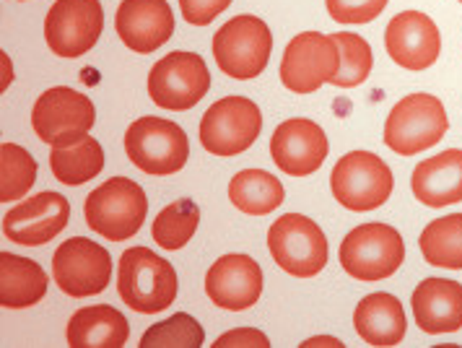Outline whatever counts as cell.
<instances>
[{
    "label": "cell",
    "mask_w": 462,
    "mask_h": 348,
    "mask_svg": "<svg viewBox=\"0 0 462 348\" xmlns=\"http://www.w3.org/2000/svg\"><path fill=\"white\" fill-rule=\"evenodd\" d=\"M177 273L169 260L148 247H130L117 266V291L127 307L138 315H156L177 299Z\"/></svg>",
    "instance_id": "1"
},
{
    "label": "cell",
    "mask_w": 462,
    "mask_h": 348,
    "mask_svg": "<svg viewBox=\"0 0 462 348\" xmlns=\"http://www.w3.org/2000/svg\"><path fill=\"white\" fill-rule=\"evenodd\" d=\"M148 198L143 187L127 177H112L86 198L84 216L99 237L109 242H125L143 226Z\"/></svg>",
    "instance_id": "2"
},
{
    "label": "cell",
    "mask_w": 462,
    "mask_h": 348,
    "mask_svg": "<svg viewBox=\"0 0 462 348\" xmlns=\"http://www.w3.org/2000/svg\"><path fill=\"white\" fill-rule=\"evenodd\" d=\"M273 52V34L268 24L257 16L242 14L226 21L213 37L216 65L236 81L257 79Z\"/></svg>",
    "instance_id": "3"
},
{
    "label": "cell",
    "mask_w": 462,
    "mask_h": 348,
    "mask_svg": "<svg viewBox=\"0 0 462 348\" xmlns=\"http://www.w3.org/2000/svg\"><path fill=\"white\" fill-rule=\"evenodd\" d=\"M447 130L449 118L444 104L431 94H411L393 107L384 123V144L400 156H416L439 144Z\"/></svg>",
    "instance_id": "4"
},
{
    "label": "cell",
    "mask_w": 462,
    "mask_h": 348,
    "mask_svg": "<svg viewBox=\"0 0 462 348\" xmlns=\"http://www.w3.org/2000/svg\"><path fill=\"white\" fill-rule=\"evenodd\" d=\"M405 260V242L398 229L364 224L351 229L340 242V268L356 281L390 278Z\"/></svg>",
    "instance_id": "5"
},
{
    "label": "cell",
    "mask_w": 462,
    "mask_h": 348,
    "mask_svg": "<svg viewBox=\"0 0 462 348\" xmlns=\"http://www.w3.org/2000/svg\"><path fill=\"white\" fill-rule=\"evenodd\" d=\"M125 154L146 174H174L189 159V141L185 130L164 118H141L127 127Z\"/></svg>",
    "instance_id": "6"
},
{
    "label": "cell",
    "mask_w": 462,
    "mask_h": 348,
    "mask_svg": "<svg viewBox=\"0 0 462 348\" xmlns=\"http://www.w3.org/2000/svg\"><path fill=\"white\" fill-rule=\"evenodd\" d=\"M268 249L275 266L296 278H315L328 266V237L301 213H286L268 229Z\"/></svg>",
    "instance_id": "7"
},
{
    "label": "cell",
    "mask_w": 462,
    "mask_h": 348,
    "mask_svg": "<svg viewBox=\"0 0 462 348\" xmlns=\"http://www.w3.org/2000/svg\"><path fill=\"white\" fill-rule=\"evenodd\" d=\"M393 169L372 151H351L337 159L330 174L333 195L348 211H374L393 195Z\"/></svg>",
    "instance_id": "8"
},
{
    "label": "cell",
    "mask_w": 462,
    "mask_h": 348,
    "mask_svg": "<svg viewBox=\"0 0 462 348\" xmlns=\"http://www.w3.org/2000/svg\"><path fill=\"white\" fill-rule=\"evenodd\" d=\"M97 123V109L91 99L68 86L44 91L32 109V127L40 141L50 146H68L84 141Z\"/></svg>",
    "instance_id": "9"
},
{
    "label": "cell",
    "mask_w": 462,
    "mask_h": 348,
    "mask_svg": "<svg viewBox=\"0 0 462 348\" xmlns=\"http://www.w3.org/2000/svg\"><path fill=\"white\" fill-rule=\"evenodd\" d=\"M210 89V71L195 52H169L148 73V97L153 104L185 112L200 102Z\"/></svg>",
    "instance_id": "10"
},
{
    "label": "cell",
    "mask_w": 462,
    "mask_h": 348,
    "mask_svg": "<svg viewBox=\"0 0 462 348\" xmlns=\"http://www.w3.org/2000/svg\"><path fill=\"white\" fill-rule=\"evenodd\" d=\"M263 130L260 107L247 97H224L200 120V144L216 156H236L257 141Z\"/></svg>",
    "instance_id": "11"
},
{
    "label": "cell",
    "mask_w": 462,
    "mask_h": 348,
    "mask_svg": "<svg viewBox=\"0 0 462 348\" xmlns=\"http://www.w3.org/2000/svg\"><path fill=\"white\" fill-rule=\"evenodd\" d=\"M340 50L333 34L301 32L289 42L281 61V83L294 94H312L336 79Z\"/></svg>",
    "instance_id": "12"
},
{
    "label": "cell",
    "mask_w": 462,
    "mask_h": 348,
    "mask_svg": "<svg viewBox=\"0 0 462 348\" xmlns=\"http://www.w3.org/2000/svg\"><path fill=\"white\" fill-rule=\"evenodd\" d=\"M105 29L99 0H55L44 19V40L58 58L86 55Z\"/></svg>",
    "instance_id": "13"
},
{
    "label": "cell",
    "mask_w": 462,
    "mask_h": 348,
    "mask_svg": "<svg viewBox=\"0 0 462 348\" xmlns=\"http://www.w3.org/2000/svg\"><path fill=\"white\" fill-rule=\"evenodd\" d=\"M52 278L60 291L76 299L102 294L112 281V258L86 237L65 240L52 255Z\"/></svg>",
    "instance_id": "14"
},
{
    "label": "cell",
    "mask_w": 462,
    "mask_h": 348,
    "mask_svg": "<svg viewBox=\"0 0 462 348\" xmlns=\"http://www.w3.org/2000/svg\"><path fill=\"white\" fill-rule=\"evenodd\" d=\"M70 219V205L60 193H37L29 201L8 208L3 216V234L23 247L47 245L55 240Z\"/></svg>",
    "instance_id": "15"
},
{
    "label": "cell",
    "mask_w": 462,
    "mask_h": 348,
    "mask_svg": "<svg viewBox=\"0 0 462 348\" xmlns=\"http://www.w3.org/2000/svg\"><path fill=\"white\" fill-rule=\"evenodd\" d=\"M328 136L325 130L307 118H291L275 127L271 138V156L281 172L291 177L315 174L328 159Z\"/></svg>",
    "instance_id": "16"
},
{
    "label": "cell",
    "mask_w": 462,
    "mask_h": 348,
    "mask_svg": "<svg viewBox=\"0 0 462 348\" xmlns=\"http://www.w3.org/2000/svg\"><path fill=\"white\" fill-rule=\"evenodd\" d=\"M206 294L221 309L245 312L257 305L263 294V268L257 260L242 252L218 258L206 276Z\"/></svg>",
    "instance_id": "17"
},
{
    "label": "cell",
    "mask_w": 462,
    "mask_h": 348,
    "mask_svg": "<svg viewBox=\"0 0 462 348\" xmlns=\"http://www.w3.org/2000/svg\"><path fill=\"white\" fill-rule=\"evenodd\" d=\"M387 55L408 71H426L439 61V26L420 11H402L384 29Z\"/></svg>",
    "instance_id": "18"
},
{
    "label": "cell",
    "mask_w": 462,
    "mask_h": 348,
    "mask_svg": "<svg viewBox=\"0 0 462 348\" xmlns=\"http://www.w3.org/2000/svg\"><path fill=\"white\" fill-rule=\"evenodd\" d=\"M117 37L133 52L148 55L174 34V14L167 0H123L115 16Z\"/></svg>",
    "instance_id": "19"
},
{
    "label": "cell",
    "mask_w": 462,
    "mask_h": 348,
    "mask_svg": "<svg viewBox=\"0 0 462 348\" xmlns=\"http://www.w3.org/2000/svg\"><path fill=\"white\" fill-rule=\"evenodd\" d=\"M416 325L429 335L457 333L462 328V284L449 278H426L413 291Z\"/></svg>",
    "instance_id": "20"
},
{
    "label": "cell",
    "mask_w": 462,
    "mask_h": 348,
    "mask_svg": "<svg viewBox=\"0 0 462 348\" xmlns=\"http://www.w3.org/2000/svg\"><path fill=\"white\" fill-rule=\"evenodd\" d=\"M411 187L416 201L426 208L462 203V151L449 148L413 169Z\"/></svg>",
    "instance_id": "21"
},
{
    "label": "cell",
    "mask_w": 462,
    "mask_h": 348,
    "mask_svg": "<svg viewBox=\"0 0 462 348\" xmlns=\"http://www.w3.org/2000/svg\"><path fill=\"white\" fill-rule=\"evenodd\" d=\"M354 325L369 346H398L405 338L408 320H405V309L398 296L387 291H377L358 302L354 312Z\"/></svg>",
    "instance_id": "22"
},
{
    "label": "cell",
    "mask_w": 462,
    "mask_h": 348,
    "mask_svg": "<svg viewBox=\"0 0 462 348\" xmlns=\"http://www.w3.org/2000/svg\"><path fill=\"white\" fill-rule=\"evenodd\" d=\"M127 335L125 315L112 305L79 309L68 323V346L73 348H123Z\"/></svg>",
    "instance_id": "23"
},
{
    "label": "cell",
    "mask_w": 462,
    "mask_h": 348,
    "mask_svg": "<svg viewBox=\"0 0 462 348\" xmlns=\"http://www.w3.org/2000/svg\"><path fill=\"white\" fill-rule=\"evenodd\" d=\"M47 273L40 263L0 252V305L5 309H23L42 302L47 294Z\"/></svg>",
    "instance_id": "24"
},
{
    "label": "cell",
    "mask_w": 462,
    "mask_h": 348,
    "mask_svg": "<svg viewBox=\"0 0 462 348\" xmlns=\"http://www.w3.org/2000/svg\"><path fill=\"white\" fill-rule=\"evenodd\" d=\"M283 184L265 169H245L229 183V201L247 216L273 213L283 203Z\"/></svg>",
    "instance_id": "25"
},
{
    "label": "cell",
    "mask_w": 462,
    "mask_h": 348,
    "mask_svg": "<svg viewBox=\"0 0 462 348\" xmlns=\"http://www.w3.org/2000/svg\"><path fill=\"white\" fill-rule=\"evenodd\" d=\"M50 169L55 180L63 184H84L94 180L105 169V148L99 141L88 138L68 146H52L50 151Z\"/></svg>",
    "instance_id": "26"
},
{
    "label": "cell",
    "mask_w": 462,
    "mask_h": 348,
    "mask_svg": "<svg viewBox=\"0 0 462 348\" xmlns=\"http://www.w3.org/2000/svg\"><path fill=\"white\" fill-rule=\"evenodd\" d=\"M420 255L429 266L462 270V213H449L423 229Z\"/></svg>",
    "instance_id": "27"
},
{
    "label": "cell",
    "mask_w": 462,
    "mask_h": 348,
    "mask_svg": "<svg viewBox=\"0 0 462 348\" xmlns=\"http://www.w3.org/2000/svg\"><path fill=\"white\" fill-rule=\"evenodd\" d=\"M198 224H200V208L195 205V201L182 198L159 211V216L151 226V237L162 249L174 252V249H182L195 237Z\"/></svg>",
    "instance_id": "28"
},
{
    "label": "cell",
    "mask_w": 462,
    "mask_h": 348,
    "mask_svg": "<svg viewBox=\"0 0 462 348\" xmlns=\"http://www.w3.org/2000/svg\"><path fill=\"white\" fill-rule=\"evenodd\" d=\"M0 203H14L29 193L37 180V162L34 156L16 144L0 146Z\"/></svg>",
    "instance_id": "29"
},
{
    "label": "cell",
    "mask_w": 462,
    "mask_h": 348,
    "mask_svg": "<svg viewBox=\"0 0 462 348\" xmlns=\"http://www.w3.org/2000/svg\"><path fill=\"white\" fill-rule=\"evenodd\" d=\"M333 40L337 42V50H340V65H337L336 79L330 83H336L337 89L361 86L369 79L372 65H374L369 42L361 40L354 32H337V34H333Z\"/></svg>",
    "instance_id": "30"
},
{
    "label": "cell",
    "mask_w": 462,
    "mask_h": 348,
    "mask_svg": "<svg viewBox=\"0 0 462 348\" xmlns=\"http://www.w3.org/2000/svg\"><path fill=\"white\" fill-rule=\"evenodd\" d=\"M203 341V325L192 315L180 312L159 325H151L141 338V348H200Z\"/></svg>",
    "instance_id": "31"
},
{
    "label": "cell",
    "mask_w": 462,
    "mask_h": 348,
    "mask_svg": "<svg viewBox=\"0 0 462 348\" xmlns=\"http://www.w3.org/2000/svg\"><path fill=\"white\" fill-rule=\"evenodd\" d=\"M337 24H369L387 8V0H325Z\"/></svg>",
    "instance_id": "32"
},
{
    "label": "cell",
    "mask_w": 462,
    "mask_h": 348,
    "mask_svg": "<svg viewBox=\"0 0 462 348\" xmlns=\"http://www.w3.org/2000/svg\"><path fill=\"white\" fill-rule=\"evenodd\" d=\"M229 5L231 0H180L182 19L192 24V26H206L218 14H224Z\"/></svg>",
    "instance_id": "33"
},
{
    "label": "cell",
    "mask_w": 462,
    "mask_h": 348,
    "mask_svg": "<svg viewBox=\"0 0 462 348\" xmlns=\"http://www.w3.org/2000/svg\"><path fill=\"white\" fill-rule=\"evenodd\" d=\"M229 346H239V348H268L271 341L263 330L257 328H236L224 333L221 338H216L213 348H229Z\"/></svg>",
    "instance_id": "34"
},
{
    "label": "cell",
    "mask_w": 462,
    "mask_h": 348,
    "mask_svg": "<svg viewBox=\"0 0 462 348\" xmlns=\"http://www.w3.org/2000/svg\"><path fill=\"white\" fill-rule=\"evenodd\" d=\"M304 346H336L343 348V341H337V338H310V341H304Z\"/></svg>",
    "instance_id": "35"
},
{
    "label": "cell",
    "mask_w": 462,
    "mask_h": 348,
    "mask_svg": "<svg viewBox=\"0 0 462 348\" xmlns=\"http://www.w3.org/2000/svg\"><path fill=\"white\" fill-rule=\"evenodd\" d=\"M0 58H3V68H5V79H3V89H5V86L11 83V61H8V55H5V52H3Z\"/></svg>",
    "instance_id": "36"
},
{
    "label": "cell",
    "mask_w": 462,
    "mask_h": 348,
    "mask_svg": "<svg viewBox=\"0 0 462 348\" xmlns=\"http://www.w3.org/2000/svg\"><path fill=\"white\" fill-rule=\"evenodd\" d=\"M460 3H462V0H460Z\"/></svg>",
    "instance_id": "37"
}]
</instances>
